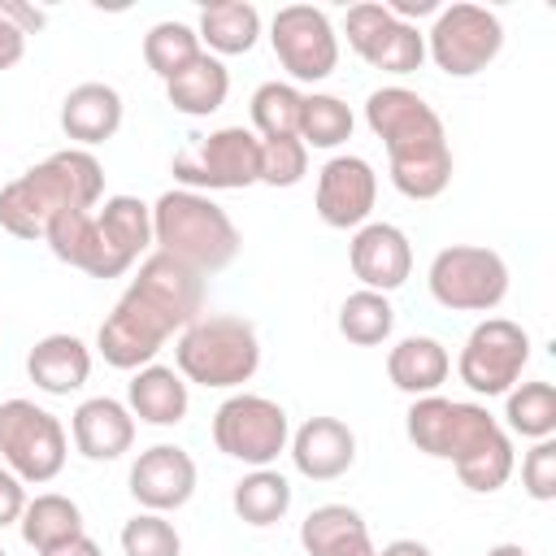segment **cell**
Wrapping results in <instances>:
<instances>
[{
    "label": "cell",
    "instance_id": "obj_35",
    "mask_svg": "<svg viewBox=\"0 0 556 556\" xmlns=\"http://www.w3.org/2000/svg\"><path fill=\"white\" fill-rule=\"evenodd\" d=\"M352 139V109L339 96L313 91L300 104V143L304 148H339Z\"/></svg>",
    "mask_w": 556,
    "mask_h": 556
},
{
    "label": "cell",
    "instance_id": "obj_30",
    "mask_svg": "<svg viewBox=\"0 0 556 556\" xmlns=\"http://www.w3.org/2000/svg\"><path fill=\"white\" fill-rule=\"evenodd\" d=\"M230 504H235L239 521H248V526H274L291 508V482L278 469H252L248 478L235 482Z\"/></svg>",
    "mask_w": 556,
    "mask_h": 556
},
{
    "label": "cell",
    "instance_id": "obj_2",
    "mask_svg": "<svg viewBox=\"0 0 556 556\" xmlns=\"http://www.w3.org/2000/svg\"><path fill=\"white\" fill-rule=\"evenodd\" d=\"M404 430L417 452H426L434 460H452L456 478L478 495H491L513 478L508 430L473 400L421 395V400H413Z\"/></svg>",
    "mask_w": 556,
    "mask_h": 556
},
{
    "label": "cell",
    "instance_id": "obj_15",
    "mask_svg": "<svg viewBox=\"0 0 556 556\" xmlns=\"http://www.w3.org/2000/svg\"><path fill=\"white\" fill-rule=\"evenodd\" d=\"M378 200V174L365 156H330L317 174V217L334 230L365 226Z\"/></svg>",
    "mask_w": 556,
    "mask_h": 556
},
{
    "label": "cell",
    "instance_id": "obj_9",
    "mask_svg": "<svg viewBox=\"0 0 556 556\" xmlns=\"http://www.w3.org/2000/svg\"><path fill=\"white\" fill-rule=\"evenodd\" d=\"M65 452L70 439L48 408H39L35 400L0 404V460L22 482H52L65 469Z\"/></svg>",
    "mask_w": 556,
    "mask_h": 556
},
{
    "label": "cell",
    "instance_id": "obj_36",
    "mask_svg": "<svg viewBox=\"0 0 556 556\" xmlns=\"http://www.w3.org/2000/svg\"><path fill=\"white\" fill-rule=\"evenodd\" d=\"M122 552L126 556H182V539L165 513H139L122 526Z\"/></svg>",
    "mask_w": 556,
    "mask_h": 556
},
{
    "label": "cell",
    "instance_id": "obj_29",
    "mask_svg": "<svg viewBox=\"0 0 556 556\" xmlns=\"http://www.w3.org/2000/svg\"><path fill=\"white\" fill-rule=\"evenodd\" d=\"M43 243L52 248L56 261L83 269V274H100V235H96V213H83V208H65L48 222L43 230Z\"/></svg>",
    "mask_w": 556,
    "mask_h": 556
},
{
    "label": "cell",
    "instance_id": "obj_32",
    "mask_svg": "<svg viewBox=\"0 0 556 556\" xmlns=\"http://www.w3.org/2000/svg\"><path fill=\"white\" fill-rule=\"evenodd\" d=\"M204 48H200V35L187 26V22H156L148 35H143V61H148V70L156 74V78H174V74H182L195 56H200Z\"/></svg>",
    "mask_w": 556,
    "mask_h": 556
},
{
    "label": "cell",
    "instance_id": "obj_40",
    "mask_svg": "<svg viewBox=\"0 0 556 556\" xmlns=\"http://www.w3.org/2000/svg\"><path fill=\"white\" fill-rule=\"evenodd\" d=\"M0 17H4L9 26H17L22 35H35V30H43V22H48V13H43V9L22 4V0H0Z\"/></svg>",
    "mask_w": 556,
    "mask_h": 556
},
{
    "label": "cell",
    "instance_id": "obj_42",
    "mask_svg": "<svg viewBox=\"0 0 556 556\" xmlns=\"http://www.w3.org/2000/svg\"><path fill=\"white\" fill-rule=\"evenodd\" d=\"M39 556H104V552H100V543H96V539L78 534V539L61 543V547H48V552H39Z\"/></svg>",
    "mask_w": 556,
    "mask_h": 556
},
{
    "label": "cell",
    "instance_id": "obj_27",
    "mask_svg": "<svg viewBox=\"0 0 556 556\" xmlns=\"http://www.w3.org/2000/svg\"><path fill=\"white\" fill-rule=\"evenodd\" d=\"M195 35H200V43H208V52L217 61L239 56V52H252V43L261 35V13L248 0H217V4H204Z\"/></svg>",
    "mask_w": 556,
    "mask_h": 556
},
{
    "label": "cell",
    "instance_id": "obj_23",
    "mask_svg": "<svg viewBox=\"0 0 556 556\" xmlns=\"http://www.w3.org/2000/svg\"><path fill=\"white\" fill-rule=\"evenodd\" d=\"M26 374L39 391L70 395L91 378V352L78 334H43L26 356Z\"/></svg>",
    "mask_w": 556,
    "mask_h": 556
},
{
    "label": "cell",
    "instance_id": "obj_39",
    "mask_svg": "<svg viewBox=\"0 0 556 556\" xmlns=\"http://www.w3.org/2000/svg\"><path fill=\"white\" fill-rule=\"evenodd\" d=\"M22 486L26 482L13 469H0V530L13 526V521H22V513H26V491Z\"/></svg>",
    "mask_w": 556,
    "mask_h": 556
},
{
    "label": "cell",
    "instance_id": "obj_31",
    "mask_svg": "<svg viewBox=\"0 0 556 556\" xmlns=\"http://www.w3.org/2000/svg\"><path fill=\"white\" fill-rule=\"evenodd\" d=\"M395 330V308L382 291H352L343 304H339V334L356 348H378L382 339H391Z\"/></svg>",
    "mask_w": 556,
    "mask_h": 556
},
{
    "label": "cell",
    "instance_id": "obj_12",
    "mask_svg": "<svg viewBox=\"0 0 556 556\" xmlns=\"http://www.w3.org/2000/svg\"><path fill=\"white\" fill-rule=\"evenodd\" d=\"M530 361V334L508 317H486L469 330L456 374L473 395H508Z\"/></svg>",
    "mask_w": 556,
    "mask_h": 556
},
{
    "label": "cell",
    "instance_id": "obj_13",
    "mask_svg": "<svg viewBox=\"0 0 556 556\" xmlns=\"http://www.w3.org/2000/svg\"><path fill=\"white\" fill-rule=\"evenodd\" d=\"M269 43L295 83H321L339 65V35L313 4H287L269 22Z\"/></svg>",
    "mask_w": 556,
    "mask_h": 556
},
{
    "label": "cell",
    "instance_id": "obj_37",
    "mask_svg": "<svg viewBox=\"0 0 556 556\" xmlns=\"http://www.w3.org/2000/svg\"><path fill=\"white\" fill-rule=\"evenodd\" d=\"M308 174V148L291 139H261V182L269 187H295Z\"/></svg>",
    "mask_w": 556,
    "mask_h": 556
},
{
    "label": "cell",
    "instance_id": "obj_22",
    "mask_svg": "<svg viewBox=\"0 0 556 556\" xmlns=\"http://www.w3.org/2000/svg\"><path fill=\"white\" fill-rule=\"evenodd\" d=\"M117 126H122V96L109 83H78L61 100V130L78 148H91V143L113 139Z\"/></svg>",
    "mask_w": 556,
    "mask_h": 556
},
{
    "label": "cell",
    "instance_id": "obj_44",
    "mask_svg": "<svg viewBox=\"0 0 556 556\" xmlns=\"http://www.w3.org/2000/svg\"><path fill=\"white\" fill-rule=\"evenodd\" d=\"M378 556H434L426 543H417V539H395V543H387Z\"/></svg>",
    "mask_w": 556,
    "mask_h": 556
},
{
    "label": "cell",
    "instance_id": "obj_45",
    "mask_svg": "<svg viewBox=\"0 0 556 556\" xmlns=\"http://www.w3.org/2000/svg\"><path fill=\"white\" fill-rule=\"evenodd\" d=\"M486 556H530V552H526L521 543H495V547H491Z\"/></svg>",
    "mask_w": 556,
    "mask_h": 556
},
{
    "label": "cell",
    "instance_id": "obj_20",
    "mask_svg": "<svg viewBox=\"0 0 556 556\" xmlns=\"http://www.w3.org/2000/svg\"><path fill=\"white\" fill-rule=\"evenodd\" d=\"M70 434H74V447L87 460H117L135 443V417H130V408L122 400L96 395V400H83L74 408Z\"/></svg>",
    "mask_w": 556,
    "mask_h": 556
},
{
    "label": "cell",
    "instance_id": "obj_11",
    "mask_svg": "<svg viewBox=\"0 0 556 556\" xmlns=\"http://www.w3.org/2000/svg\"><path fill=\"white\" fill-rule=\"evenodd\" d=\"M500 48H504V26L482 4H447V9H439L434 26L426 35V56L447 78L482 74L500 56Z\"/></svg>",
    "mask_w": 556,
    "mask_h": 556
},
{
    "label": "cell",
    "instance_id": "obj_26",
    "mask_svg": "<svg viewBox=\"0 0 556 556\" xmlns=\"http://www.w3.org/2000/svg\"><path fill=\"white\" fill-rule=\"evenodd\" d=\"M226 91H230V74H226V65H222L213 52H200L182 74H174V78L165 83L169 104H174L178 113H187V117H208V113H217V109L226 104Z\"/></svg>",
    "mask_w": 556,
    "mask_h": 556
},
{
    "label": "cell",
    "instance_id": "obj_34",
    "mask_svg": "<svg viewBox=\"0 0 556 556\" xmlns=\"http://www.w3.org/2000/svg\"><path fill=\"white\" fill-rule=\"evenodd\" d=\"M300 104L304 96L291 83H261L252 91V126L261 139H300Z\"/></svg>",
    "mask_w": 556,
    "mask_h": 556
},
{
    "label": "cell",
    "instance_id": "obj_5",
    "mask_svg": "<svg viewBox=\"0 0 556 556\" xmlns=\"http://www.w3.org/2000/svg\"><path fill=\"white\" fill-rule=\"evenodd\" d=\"M152 243L156 252L174 256L178 265L195 269L200 278L226 269L239 256V230L222 204L200 191H165L152 204Z\"/></svg>",
    "mask_w": 556,
    "mask_h": 556
},
{
    "label": "cell",
    "instance_id": "obj_33",
    "mask_svg": "<svg viewBox=\"0 0 556 556\" xmlns=\"http://www.w3.org/2000/svg\"><path fill=\"white\" fill-rule=\"evenodd\" d=\"M508 430L521 439H552L556 434V387L552 382H521L508 391L504 404Z\"/></svg>",
    "mask_w": 556,
    "mask_h": 556
},
{
    "label": "cell",
    "instance_id": "obj_28",
    "mask_svg": "<svg viewBox=\"0 0 556 556\" xmlns=\"http://www.w3.org/2000/svg\"><path fill=\"white\" fill-rule=\"evenodd\" d=\"M17 526H22L26 547L48 552V547H61V543H70V539L83 534V513H78V504L70 495L48 491V495L26 500V513H22Z\"/></svg>",
    "mask_w": 556,
    "mask_h": 556
},
{
    "label": "cell",
    "instance_id": "obj_6",
    "mask_svg": "<svg viewBox=\"0 0 556 556\" xmlns=\"http://www.w3.org/2000/svg\"><path fill=\"white\" fill-rule=\"evenodd\" d=\"M178 374L195 387L230 391L243 387L261 365V339L256 326L230 313H200L174 343Z\"/></svg>",
    "mask_w": 556,
    "mask_h": 556
},
{
    "label": "cell",
    "instance_id": "obj_25",
    "mask_svg": "<svg viewBox=\"0 0 556 556\" xmlns=\"http://www.w3.org/2000/svg\"><path fill=\"white\" fill-rule=\"evenodd\" d=\"M126 408L130 417L148 421V426H178L191 408V391H187V378L169 365H143L135 369L130 387H126Z\"/></svg>",
    "mask_w": 556,
    "mask_h": 556
},
{
    "label": "cell",
    "instance_id": "obj_14",
    "mask_svg": "<svg viewBox=\"0 0 556 556\" xmlns=\"http://www.w3.org/2000/svg\"><path fill=\"white\" fill-rule=\"evenodd\" d=\"M343 35H348V48L382 74H413L426 61V35L413 22H400L387 4H374V0L348 9Z\"/></svg>",
    "mask_w": 556,
    "mask_h": 556
},
{
    "label": "cell",
    "instance_id": "obj_4",
    "mask_svg": "<svg viewBox=\"0 0 556 556\" xmlns=\"http://www.w3.org/2000/svg\"><path fill=\"white\" fill-rule=\"evenodd\" d=\"M104 195V165L87 148H61L0 187V226L13 239H43L48 222L65 208L91 213Z\"/></svg>",
    "mask_w": 556,
    "mask_h": 556
},
{
    "label": "cell",
    "instance_id": "obj_38",
    "mask_svg": "<svg viewBox=\"0 0 556 556\" xmlns=\"http://www.w3.org/2000/svg\"><path fill=\"white\" fill-rule=\"evenodd\" d=\"M521 486L539 504L556 500V439H534V447L521 456Z\"/></svg>",
    "mask_w": 556,
    "mask_h": 556
},
{
    "label": "cell",
    "instance_id": "obj_3",
    "mask_svg": "<svg viewBox=\"0 0 556 556\" xmlns=\"http://www.w3.org/2000/svg\"><path fill=\"white\" fill-rule=\"evenodd\" d=\"M365 122L391 161V187L408 200H439L452 182V148L443 117L408 87H378L365 100Z\"/></svg>",
    "mask_w": 556,
    "mask_h": 556
},
{
    "label": "cell",
    "instance_id": "obj_43",
    "mask_svg": "<svg viewBox=\"0 0 556 556\" xmlns=\"http://www.w3.org/2000/svg\"><path fill=\"white\" fill-rule=\"evenodd\" d=\"M387 9H391L400 22H404V17H421V13H434L439 4H434V0H391Z\"/></svg>",
    "mask_w": 556,
    "mask_h": 556
},
{
    "label": "cell",
    "instance_id": "obj_8",
    "mask_svg": "<svg viewBox=\"0 0 556 556\" xmlns=\"http://www.w3.org/2000/svg\"><path fill=\"white\" fill-rule=\"evenodd\" d=\"M213 443L217 452H226L230 460H243L252 469H269L287 443H291V421L287 408L274 404L269 395H230L217 413H213Z\"/></svg>",
    "mask_w": 556,
    "mask_h": 556
},
{
    "label": "cell",
    "instance_id": "obj_16",
    "mask_svg": "<svg viewBox=\"0 0 556 556\" xmlns=\"http://www.w3.org/2000/svg\"><path fill=\"white\" fill-rule=\"evenodd\" d=\"M130 495L143 513H174L195 495V460L178 443H156L130 465Z\"/></svg>",
    "mask_w": 556,
    "mask_h": 556
},
{
    "label": "cell",
    "instance_id": "obj_10",
    "mask_svg": "<svg viewBox=\"0 0 556 556\" xmlns=\"http://www.w3.org/2000/svg\"><path fill=\"white\" fill-rule=\"evenodd\" d=\"M169 174L187 191H243L261 182V139L243 126H222L195 148L169 161Z\"/></svg>",
    "mask_w": 556,
    "mask_h": 556
},
{
    "label": "cell",
    "instance_id": "obj_7",
    "mask_svg": "<svg viewBox=\"0 0 556 556\" xmlns=\"http://www.w3.org/2000/svg\"><path fill=\"white\" fill-rule=\"evenodd\" d=\"M430 295L452 313H491L508 295V265L478 243H452L430 261Z\"/></svg>",
    "mask_w": 556,
    "mask_h": 556
},
{
    "label": "cell",
    "instance_id": "obj_18",
    "mask_svg": "<svg viewBox=\"0 0 556 556\" xmlns=\"http://www.w3.org/2000/svg\"><path fill=\"white\" fill-rule=\"evenodd\" d=\"M348 261H352V274L365 282V291H382L387 295V291L408 282V274H413V243L391 222H365L352 235Z\"/></svg>",
    "mask_w": 556,
    "mask_h": 556
},
{
    "label": "cell",
    "instance_id": "obj_17",
    "mask_svg": "<svg viewBox=\"0 0 556 556\" xmlns=\"http://www.w3.org/2000/svg\"><path fill=\"white\" fill-rule=\"evenodd\" d=\"M100 235V274L96 278H122L148 248H152V204L139 195H109L96 213Z\"/></svg>",
    "mask_w": 556,
    "mask_h": 556
},
{
    "label": "cell",
    "instance_id": "obj_1",
    "mask_svg": "<svg viewBox=\"0 0 556 556\" xmlns=\"http://www.w3.org/2000/svg\"><path fill=\"white\" fill-rule=\"evenodd\" d=\"M204 313V278L178 265L165 252L143 256L139 274L96 330V348L113 369H143L165 348L169 334H182Z\"/></svg>",
    "mask_w": 556,
    "mask_h": 556
},
{
    "label": "cell",
    "instance_id": "obj_46",
    "mask_svg": "<svg viewBox=\"0 0 556 556\" xmlns=\"http://www.w3.org/2000/svg\"><path fill=\"white\" fill-rule=\"evenodd\" d=\"M0 556H9V552H4V547H0Z\"/></svg>",
    "mask_w": 556,
    "mask_h": 556
},
{
    "label": "cell",
    "instance_id": "obj_21",
    "mask_svg": "<svg viewBox=\"0 0 556 556\" xmlns=\"http://www.w3.org/2000/svg\"><path fill=\"white\" fill-rule=\"evenodd\" d=\"M300 547L308 556H378L369 526L348 504H321L300 526Z\"/></svg>",
    "mask_w": 556,
    "mask_h": 556
},
{
    "label": "cell",
    "instance_id": "obj_41",
    "mask_svg": "<svg viewBox=\"0 0 556 556\" xmlns=\"http://www.w3.org/2000/svg\"><path fill=\"white\" fill-rule=\"evenodd\" d=\"M22 52H26V35L0 17V70L17 65V61H22Z\"/></svg>",
    "mask_w": 556,
    "mask_h": 556
},
{
    "label": "cell",
    "instance_id": "obj_19",
    "mask_svg": "<svg viewBox=\"0 0 556 556\" xmlns=\"http://www.w3.org/2000/svg\"><path fill=\"white\" fill-rule=\"evenodd\" d=\"M291 460L304 478L313 482H334L352 469L356 460V434L348 430V421L339 417H308L295 434H291Z\"/></svg>",
    "mask_w": 556,
    "mask_h": 556
},
{
    "label": "cell",
    "instance_id": "obj_24",
    "mask_svg": "<svg viewBox=\"0 0 556 556\" xmlns=\"http://www.w3.org/2000/svg\"><path fill=\"white\" fill-rule=\"evenodd\" d=\"M447 374H452V356H447V348H443L439 339H430V334H408V339H400V343L387 352V378H391L404 395H413V400L439 395V387L447 382Z\"/></svg>",
    "mask_w": 556,
    "mask_h": 556
}]
</instances>
